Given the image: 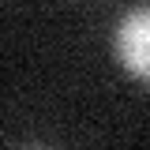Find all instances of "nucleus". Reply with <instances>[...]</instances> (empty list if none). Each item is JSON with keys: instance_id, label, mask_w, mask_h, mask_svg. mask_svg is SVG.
<instances>
[{"instance_id": "f257e3e1", "label": "nucleus", "mask_w": 150, "mask_h": 150, "mask_svg": "<svg viewBox=\"0 0 150 150\" xmlns=\"http://www.w3.org/2000/svg\"><path fill=\"white\" fill-rule=\"evenodd\" d=\"M116 56L139 83H150V8H135L120 19Z\"/></svg>"}]
</instances>
